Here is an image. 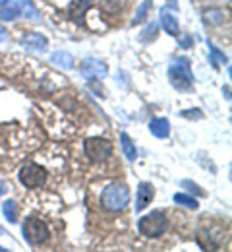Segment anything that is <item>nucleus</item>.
<instances>
[{"label": "nucleus", "instance_id": "obj_4", "mask_svg": "<svg viewBox=\"0 0 232 252\" xmlns=\"http://www.w3.org/2000/svg\"><path fill=\"white\" fill-rule=\"evenodd\" d=\"M166 225H168L166 216L163 212L155 210V212L143 216L141 220L137 221V231H139L143 237H147V239H159L166 231Z\"/></svg>", "mask_w": 232, "mask_h": 252}, {"label": "nucleus", "instance_id": "obj_24", "mask_svg": "<svg viewBox=\"0 0 232 252\" xmlns=\"http://www.w3.org/2000/svg\"><path fill=\"white\" fill-rule=\"evenodd\" d=\"M182 117H190V119H201V117H203V113H201V111H184V113H182Z\"/></svg>", "mask_w": 232, "mask_h": 252}, {"label": "nucleus", "instance_id": "obj_22", "mask_svg": "<svg viewBox=\"0 0 232 252\" xmlns=\"http://www.w3.org/2000/svg\"><path fill=\"white\" fill-rule=\"evenodd\" d=\"M223 18H225V16L221 14V10H215V8H213V10H207V20H213L215 24H221Z\"/></svg>", "mask_w": 232, "mask_h": 252}, {"label": "nucleus", "instance_id": "obj_9", "mask_svg": "<svg viewBox=\"0 0 232 252\" xmlns=\"http://www.w3.org/2000/svg\"><path fill=\"white\" fill-rule=\"evenodd\" d=\"M91 8V0H72L70 6H68V16L76 22V24H83V18H85V12Z\"/></svg>", "mask_w": 232, "mask_h": 252}, {"label": "nucleus", "instance_id": "obj_13", "mask_svg": "<svg viewBox=\"0 0 232 252\" xmlns=\"http://www.w3.org/2000/svg\"><path fill=\"white\" fill-rule=\"evenodd\" d=\"M161 24H163V30H165L168 35H174V37H178V35H180L178 20H176L168 10H163V12H161Z\"/></svg>", "mask_w": 232, "mask_h": 252}, {"label": "nucleus", "instance_id": "obj_15", "mask_svg": "<svg viewBox=\"0 0 232 252\" xmlns=\"http://www.w3.org/2000/svg\"><path fill=\"white\" fill-rule=\"evenodd\" d=\"M120 144H122V150H124V154H126L128 161H135L137 152H135V146L132 144V138H130L126 132L120 134Z\"/></svg>", "mask_w": 232, "mask_h": 252}, {"label": "nucleus", "instance_id": "obj_3", "mask_svg": "<svg viewBox=\"0 0 232 252\" xmlns=\"http://www.w3.org/2000/svg\"><path fill=\"white\" fill-rule=\"evenodd\" d=\"M22 233H24V239L27 241V245H31V247H37V245L47 243L49 237H51L49 225H47L43 220H39L37 216H27V218L24 220Z\"/></svg>", "mask_w": 232, "mask_h": 252}, {"label": "nucleus", "instance_id": "obj_23", "mask_svg": "<svg viewBox=\"0 0 232 252\" xmlns=\"http://www.w3.org/2000/svg\"><path fill=\"white\" fill-rule=\"evenodd\" d=\"M24 14H27L31 20H37L39 16H37V10L33 8V4H31V0H26V4H24Z\"/></svg>", "mask_w": 232, "mask_h": 252}, {"label": "nucleus", "instance_id": "obj_20", "mask_svg": "<svg viewBox=\"0 0 232 252\" xmlns=\"http://www.w3.org/2000/svg\"><path fill=\"white\" fill-rule=\"evenodd\" d=\"M182 187L186 190H190V192H194V194H198V196H205V190L203 189H199L198 187V183H194V181H188V179H184L182 183H180Z\"/></svg>", "mask_w": 232, "mask_h": 252}, {"label": "nucleus", "instance_id": "obj_5", "mask_svg": "<svg viewBox=\"0 0 232 252\" xmlns=\"http://www.w3.org/2000/svg\"><path fill=\"white\" fill-rule=\"evenodd\" d=\"M83 150H85V156L91 161L101 163V161H104V159H108L112 156V142L106 140V138L91 136V138H85Z\"/></svg>", "mask_w": 232, "mask_h": 252}, {"label": "nucleus", "instance_id": "obj_12", "mask_svg": "<svg viewBox=\"0 0 232 252\" xmlns=\"http://www.w3.org/2000/svg\"><path fill=\"white\" fill-rule=\"evenodd\" d=\"M149 130H151V134L155 138L165 140V138H168V134H170V123L166 119H153L149 123Z\"/></svg>", "mask_w": 232, "mask_h": 252}, {"label": "nucleus", "instance_id": "obj_6", "mask_svg": "<svg viewBox=\"0 0 232 252\" xmlns=\"http://www.w3.org/2000/svg\"><path fill=\"white\" fill-rule=\"evenodd\" d=\"M18 177H20V183H22L26 189H39V187H43V185L47 183V179H49L47 171H45L41 165H37V163H29V165L22 167Z\"/></svg>", "mask_w": 232, "mask_h": 252}, {"label": "nucleus", "instance_id": "obj_17", "mask_svg": "<svg viewBox=\"0 0 232 252\" xmlns=\"http://www.w3.org/2000/svg\"><path fill=\"white\" fill-rule=\"evenodd\" d=\"M126 6V0H101V8L108 14H118Z\"/></svg>", "mask_w": 232, "mask_h": 252}, {"label": "nucleus", "instance_id": "obj_26", "mask_svg": "<svg viewBox=\"0 0 232 252\" xmlns=\"http://www.w3.org/2000/svg\"><path fill=\"white\" fill-rule=\"evenodd\" d=\"M6 37H8V33H6V30H4V28H0V41H4Z\"/></svg>", "mask_w": 232, "mask_h": 252}, {"label": "nucleus", "instance_id": "obj_10", "mask_svg": "<svg viewBox=\"0 0 232 252\" xmlns=\"http://www.w3.org/2000/svg\"><path fill=\"white\" fill-rule=\"evenodd\" d=\"M153 196H155V189L149 185V183H141L137 187V202H135V212H143L151 202H153Z\"/></svg>", "mask_w": 232, "mask_h": 252}, {"label": "nucleus", "instance_id": "obj_1", "mask_svg": "<svg viewBox=\"0 0 232 252\" xmlns=\"http://www.w3.org/2000/svg\"><path fill=\"white\" fill-rule=\"evenodd\" d=\"M130 202V189L124 183H110L101 192V204L108 212H122Z\"/></svg>", "mask_w": 232, "mask_h": 252}, {"label": "nucleus", "instance_id": "obj_21", "mask_svg": "<svg viewBox=\"0 0 232 252\" xmlns=\"http://www.w3.org/2000/svg\"><path fill=\"white\" fill-rule=\"evenodd\" d=\"M209 51H211V55H213V59L217 61V63H221V64H227L229 63V59H227V55L223 53V51H219L213 43H209Z\"/></svg>", "mask_w": 232, "mask_h": 252}, {"label": "nucleus", "instance_id": "obj_25", "mask_svg": "<svg viewBox=\"0 0 232 252\" xmlns=\"http://www.w3.org/2000/svg\"><path fill=\"white\" fill-rule=\"evenodd\" d=\"M182 47H192V37H184V41H182Z\"/></svg>", "mask_w": 232, "mask_h": 252}, {"label": "nucleus", "instance_id": "obj_7", "mask_svg": "<svg viewBox=\"0 0 232 252\" xmlns=\"http://www.w3.org/2000/svg\"><path fill=\"white\" fill-rule=\"evenodd\" d=\"M47 45H49V41H47V37L41 35V33L29 32L22 37V47H24L26 51L37 53V55H43V53L47 51Z\"/></svg>", "mask_w": 232, "mask_h": 252}, {"label": "nucleus", "instance_id": "obj_14", "mask_svg": "<svg viewBox=\"0 0 232 252\" xmlns=\"http://www.w3.org/2000/svg\"><path fill=\"white\" fill-rule=\"evenodd\" d=\"M51 61H52V64H56V66H60V68H64V70L72 68V64H74L72 55L66 53V51H56V53H52Z\"/></svg>", "mask_w": 232, "mask_h": 252}, {"label": "nucleus", "instance_id": "obj_11", "mask_svg": "<svg viewBox=\"0 0 232 252\" xmlns=\"http://www.w3.org/2000/svg\"><path fill=\"white\" fill-rule=\"evenodd\" d=\"M81 72H83L85 78H104L106 72H108V68H106V64L101 63V61L87 59V61H83V64H81Z\"/></svg>", "mask_w": 232, "mask_h": 252}, {"label": "nucleus", "instance_id": "obj_18", "mask_svg": "<svg viewBox=\"0 0 232 252\" xmlns=\"http://www.w3.org/2000/svg\"><path fill=\"white\" fill-rule=\"evenodd\" d=\"M174 202L180 204V206H186V208H190V210H198V206H199L198 200H196L194 196H190V194H182V192H180V194H178V192L174 194Z\"/></svg>", "mask_w": 232, "mask_h": 252}, {"label": "nucleus", "instance_id": "obj_27", "mask_svg": "<svg viewBox=\"0 0 232 252\" xmlns=\"http://www.w3.org/2000/svg\"><path fill=\"white\" fill-rule=\"evenodd\" d=\"M2 194H6V187L0 183V196H2Z\"/></svg>", "mask_w": 232, "mask_h": 252}, {"label": "nucleus", "instance_id": "obj_8", "mask_svg": "<svg viewBox=\"0 0 232 252\" xmlns=\"http://www.w3.org/2000/svg\"><path fill=\"white\" fill-rule=\"evenodd\" d=\"M22 16V6L16 0H0V22H14Z\"/></svg>", "mask_w": 232, "mask_h": 252}, {"label": "nucleus", "instance_id": "obj_19", "mask_svg": "<svg viewBox=\"0 0 232 252\" xmlns=\"http://www.w3.org/2000/svg\"><path fill=\"white\" fill-rule=\"evenodd\" d=\"M2 210H4L6 220L10 221V223H16V220H18V210H16V202L14 200H6L4 206H2Z\"/></svg>", "mask_w": 232, "mask_h": 252}, {"label": "nucleus", "instance_id": "obj_2", "mask_svg": "<svg viewBox=\"0 0 232 252\" xmlns=\"http://www.w3.org/2000/svg\"><path fill=\"white\" fill-rule=\"evenodd\" d=\"M168 82L178 92H192L194 76H192V70H190V61L186 57L176 59V63L168 68Z\"/></svg>", "mask_w": 232, "mask_h": 252}, {"label": "nucleus", "instance_id": "obj_16", "mask_svg": "<svg viewBox=\"0 0 232 252\" xmlns=\"http://www.w3.org/2000/svg\"><path fill=\"white\" fill-rule=\"evenodd\" d=\"M151 6H153V2H151V0H143V2L139 4V8H137L135 16L132 18V26H137V24H141V22H145V20H147V14H149Z\"/></svg>", "mask_w": 232, "mask_h": 252}]
</instances>
